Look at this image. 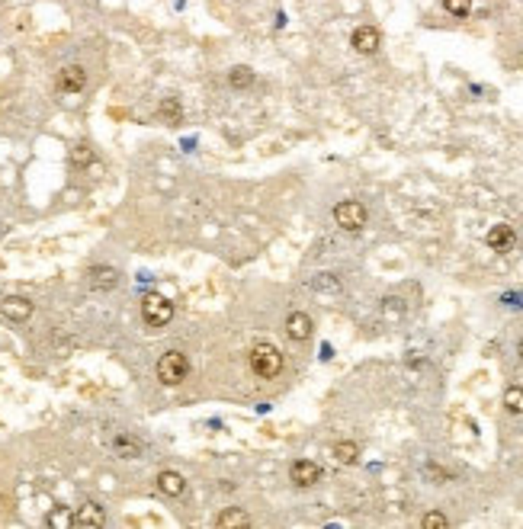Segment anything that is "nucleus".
Returning a JSON list of instances; mask_svg holds the SVG:
<instances>
[{
	"mask_svg": "<svg viewBox=\"0 0 523 529\" xmlns=\"http://www.w3.org/2000/svg\"><path fill=\"white\" fill-rule=\"evenodd\" d=\"M350 42H353V48L360 52V55H373L376 48H379V29L376 26H360Z\"/></svg>",
	"mask_w": 523,
	"mask_h": 529,
	"instance_id": "obj_11",
	"label": "nucleus"
},
{
	"mask_svg": "<svg viewBox=\"0 0 523 529\" xmlns=\"http://www.w3.org/2000/svg\"><path fill=\"white\" fill-rule=\"evenodd\" d=\"M189 375V360L180 350H170L158 360V379L164 385H180Z\"/></svg>",
	"mask_w": 523,
	"mask_h": 529,
	"instance_id": "obj_3",
	"label": "nucleus"
},
{
	"mask_svg": "<svg viewBox=\"0 0 523 529\" xmlns=\"http://www.w3.org/2000/svg\"><path fill=\"white\" fill-rule=\"evenodd\" d=\"M504 408L511 411V414H523V388L520 385H511V388L504 391Z\"/></svg>",
	"mask_w": 523,
	"mask_h": 529,
	"instance_id": "obj_20",
	"label": "nucleus"
},
{
	"mask_svg": "<svg viewBox=\"0 0 523 529\" xmlns=\"http://www.w3.org/2000/svg\"><path fill=\"white\" fill-rule=\"evenodd\" d=\"M74 526H81V529H100V526H106L103 507H100V504H94V501L81 504V507H77V513H74Z\"/></svg>",
	"mask_w": 523,
	"mask_h": 529,
	"instance_id": "obj_6",
	"label": "nucleus"
},
{
	"mask_svg": "<svg viewBox=\"0 0 523 529\" xmlns=\"http://www.w3.org/2000/svg\"><path fill=\"white\" fill-rule=\"evenodd\" d=\"M334 222L344 228V231H360L366 225V209L353 199H347V203H337L334 205Z\"/></svg>",
	"mask_w": 523,
	"mask_h": 529,
	"instance_id": "obj_4",
	"label": "nucleus"
},
{
	"mask_svg": "<svg viewBox=\"0 0 523 529\" xmlns=\"http://www.w3.org/2000/svg\"><path fill=\"white\" fill-rule=\"evenodd\" d=\"M289 475H292V481L299 484V488H311V484H318L321 478H325L321 465L311 462V459H299V462H292Z\"/></svg>",
	"mask_w": 523,
	"mask_h": 529,
	"instance_id": "obj_5",
	"label": "nucleus"
},
{
	"mask_svg": "<svg viewBox=\"0 0 523 529\" xmlns=\"http://www.w3.org/2000/svg\"><path fill=\"white\" fill-rule=\"evenodd\" d=\"M158 119H161V122H170V125L183 122V106H180L177 96H167V100H161V106H158Z\"/></svg>",
	"mask_w": 523,
	"mask_h": 529,
	"instance_id": "obj_15",
	"label": "nucleus"
},
{
	"mask_svg": "<svg viewBox=\"0 0 523 529\" xmlns=\"http://www.w3.org/2000/svg\"><path fill=\"white\" fill-rule=\"evenodd\" d=\"M141 318H145V324L161 331V327L170 324V318H174V302L164 295H145L141 302Z\"/></svg>",
	"mask_w": 523,
	"mask_h": 529,
	"instance_id": "obj_2",
	"label": "nucleus"
},
{
	"mask_svg": "<svg viewBox=\"0 0 523 529\" xmlns=\"http://www.w3.org/2000/svg\"><path fill=\"white\" fill-rule=\"evenodd\" d=\"M247 513L244 510H238V507H228V510H222L218 513V520H215V526H222V529H228V526H247Z\"/></svg>",
	"mask_w": 523,
	"mask_h": 529,
	"instance_id": "obj_17",
	"label": "nucleus"
},
{
	"mask_svg": "<svg viewBox=\"0 0 523 529\" xmlns=\"http://www.w3.org/2000/svg\"><path fill=\"white\" fill-rule=\"evenodd\" d=\"M158 491L167 494V497H180V494L187 491V478L180 472H161L158 475Z\"/></svg>",
	"mask_w": 523,
	"mask_h": 529,
	"instance_id": "obj_13",
	"label": "nucleus"
},
{
	"mask_svg": "<svg viewBox=\"0 0 523 529\" xmlns=\"http://www.w3.org/2000/svg\"><path fill=\"white\" fill-rule=\"evenodd\" d=\"M286 334H289V340H296V344L309 340L311 337V318L305 315V311H292V315L286 318Z\"/></svg>",
	"mask_w": 523,
	"mask_h": 529,
	"instance_id": "obj_10",
	"label": "nucleus"
},
{
	"mask_svg": "<svg viewBox=\"0 0 523 529\" xmlns=\"http://www.w3.org/2000/svg\"><path fill=\"white\" fill-rule=\"evenodd\" d=\"M90 160H94V148H90V145L81 141V145L71 148V164H74V167H84V164H90Z\"/></svg>",
	"mask_w": 523,
	"mask_h": 529,
	"instance_id": "obj_21",
	"label": "nucleus"
},
{
	"mask_svg": "<svg viewBox=\"0 0 523 529\" xmlns=\"http://www.w3.org/2000/svg\"><path fill=\"white\" fill-rule=\"evenodd\" d=\"M485 241H488V247H491V251L507 253V251H514L517 234H514V228H511V225H495V228L488 231Z\"/></svg>",
	"mask_w": 523,
	"mask_h": 529,
	"instance_id": "obj_9",
	"label": "nucleus"
},
{
	"mask_svg": "<svg viewBox=\"0 0 523 529\" xmlns=\"http://www.w3.org/2000/svg\"><path fill=\"white\" fill-rule=\"evenodd\" d=\"M517 353H520V360H523V340H520V344H517Z\"/></svg>",
	"mask_w": 523,
	"mask_h": 529,
	"instance_id": "obj_25",
	"label": "nucleus"
},
{
	"mask_svg": "<svg viewBox=\"0 0 523 529\" xmlns=\"http://www.w3.org/2000/svg\"><path fill=\"white\" fill-rule=\"evenodd\" d=\"M247 362H251L254 375H260V379H276V375L283 372V366H286L283 353L276 350L273 344H254Z\"/></svg>",
	"mask_w": 523,
	"mask_h": 529,
	"instance_id": "obj_1",
	"label": "nucleus"
},
{
	"mask_svg": "<svg viewBox=\"0 0 523 529\" xmlns=\"http://www.w3.org/2000/svg\"><path fill=\"white\" fill-rule=\"evenodd\" d=\"M87 87V71L81 65H68L58 74V90L61 93H81Z\"/></svg>",
	"mask_w": 523,
	"mask_h": 529,
	"instance_id": "obj_7",
	"label": "nucleus"
},
{
	"mask_svg": "<svg viewBox=\"0 0 523 529\" xmlns=\"http://www.w3.org/2000/svg\"><path fill=\"white\" fill-rule=\"evenodd\" d=\"M331 453H334V459L340 465H353L356 459H360V446L350 443V439H340V443H334V449H331Z\"/></svg>",
	"mask_w": 523,
	"mask_h": 529,
	"instance_id": "obj_16",
	"label": "nucleus"
},
{
	"mask_svg": "<svg viewBox=\"0 0 523 529\" xmlns=\"http://www.w3.org/2000/svg\"><path fill=\"white\" fill-rule=\"evenodd\" d=\"M48 526L52 529H68V526H74V513L68 510V507H55V510L48 513Z\"/></svg>",
	"mask_w": 523,
	"mask_h": 529,
	"instance_id": "obj_19",
	"label": "nucleus"
},
{
	"mask_svg": "<svg viewBox=\"0 0 523 529\" xmlns=\"http://www.w3.org/2000/svg\"><path fill=\"white\" fill-rule=\"evenodd\" d=\"M311 286H315L318 292H337V289H340V282H337L334 273H321V276H318Z\"/></svg>",
	"mask_w": 523,
	"mask_h": 529,
	"instance_id": "obj_23",
	"label": "nucleus"
},
{
	"mask_svg": "<svg viewBox=\"0 0 523 529\" xmlns=\"http://www.w3.org/2000/svg\"><path fill=\"white\" fill-rule=\"evenodd\" d=\"M112 453L122 459H135V455H141V443L132 433H119V437H112Z\"/></svg>",
	"mask_w": 523,
	"mask_h": 529,
	"instance_id": "obj_14",
	"label": "nucleus"
},
{
	"mask_svg": "<svg viewBox=\"0 0 523 529\" xmlns=\"http://www.w3.org/2000/svg\"><path fill=\"white\" fill-rule=\"evenodd\" d=\"M0 311H3V318H10V321H29L32 318V302L23 295H10L3 298V305H0Z\"/></svg>",
	"mask_w": 523,
	"mask_h": 529,
	"instance_id": "obj_8",
	"label": "nucleus"
},
{
	"mask_svg": "<svg viewBox=\"0 0 523 529\" xmlns=\"http://www.w3.org/2000/svg\"><path fill=\"white\" fill-rule=\"evenodd\" d=\"M228 84H232L234 90H247V87L254 84V71H251V68H244V65L232 68V74H228Z\"/></svg>",
	"mask_w": 523,
	"mask_h": 529,
	"instance_id": "obj_18",
	"label": "nucleus"
},
{
	"mask_svg": "<svg viewBox=\"0 0 523 529\" xmlns=\"http://www.w3.org/2000/svg\"><path fill=\"white\" fill-rule=\"evenodd\" d=\"M119 286V269L112 267H94L90 269V289L96 292H110V289Z\"/></svg>",
	"mask_w": 523,
	"mask_h": 529,
	"instance_id": "obj_12",
	"label": "nucleus"
},
{
	"mask_svg": "<svg viewBox=\"0 0 523 529\" xmlns=\"http://www.w3.org/2000/svg\"><path fill=\"white\" fill-rule=\"evenodd\" d=\"M443 7H447V13H453V17H469V10H472V0H443Z\"/></svg>",
	"mask_w": 523,
	"mask_h": 529,
	"instance_id": "obj_24",
	"label": "nucleus"
},
{
	"mask_svg": "<svg viewBox=\"0 0 523 529\" xmlns=\"http://www.w3.org/2000/svg\"><path fill=\"white\" fill-rule=\"evenodd\" d=\"M420 526H424V529H447V526H449V520H447V517H443L440 510H430V513H424Z\"/></svg>",
	"mask_w": 523,
	"mask_h": 529,
	"instance_id": "obj_22",
	"label": "nucleus"
}]
</instances>
